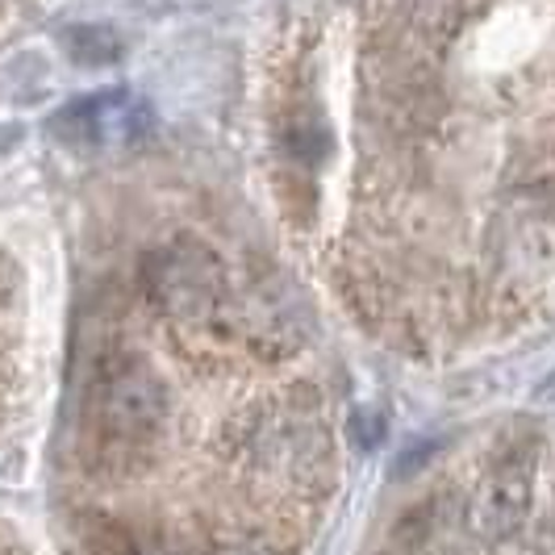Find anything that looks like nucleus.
Listing matches in <instances>:
<instances>
[{"instance_id":"f257e3e1","label":"nucleus","mask_w":555,"mask_h":555,"mask_svg":"<svg viewBox=\"0 0 555 555\" xmlns=\"http://www.w3.org/2000/svg\"><path fill=\"white\" fill-rule=\"evenodd\" d=\"M83 447L96 468H134L159 443L167 392L151 367L134 360L105 363L83 392Z\"/></svg>"},{"instance_id":"f03ea898","label":"nucleus","mask_w":555,"mask_h":555,"mask_svg":"<svg viewBox=\"0 0 555 555\" xmlns=\"http://www.w3.org/2000/svg\"><path fill=\"white\" fill-rule=\"evenodd\" d=\"M222 268L196 243H167L146 259V293L167 313L193 318L218 301Z\"/></svg>"},{"instance_id":"7ed1b4c3","label":"nucleus","mask_w":555,"mask_h":555,"mask_svg":"<svg viewBox=\"0 0 555 555\" xmlns=\"http://www.w3.org/2000/svg\"><path fill=\"white\" fill-rule=\"evenodd\" d=\"M530 501H534V447H505L489 464V480L480 489V505H476V522L480 530L505 543L518 530L527 527Z\"/></svg>"},{"instance_id":"20e7f679","label":"nucleus","mask_w":555,"mask_h":555,"mask_svg":"<svg viewBox=\"0 0 555 555\" xmlns=\"http://www.w3.org/2000/svg\"><path fill=\"white\" fill-rule=\"evenodd\" d=\"M214 555H268V552L255 547V543H225V547H218Z\"/></svg>"},{"instance_id":"39448f33","label":"nucleus","mask_w":555,"mask_h":555,"mask_svg":"<svg viewBox=\"0 0 555 555\" xmlns=\"http://www.w3.org/2000/svg\"><path fill=\"white\" fill-rule=\"evenodd\" d=\"M139 555H180V552H167V547H139Z\"/></svg>"},{"instance_id":"423d86ee","label":"nucleus","mask_w":555,"mask_h":555,"mask_svg":"<svg viewBox=\"0 0 555 555\" xmlns=\"http://www.w3.org/2000/svg\"><path fill=\"white\" fill-rule=\"evenodd\" d=\"M392 555H417V552H392Z\"/></svg>"}]
</instances>
